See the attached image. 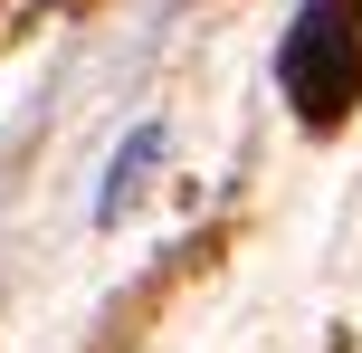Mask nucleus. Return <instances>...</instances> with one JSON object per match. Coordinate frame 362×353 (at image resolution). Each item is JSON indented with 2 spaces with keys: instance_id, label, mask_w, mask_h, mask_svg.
<instances>
[{
  "instance_id": "f257e3e1",
  "label": "nucleus",
  "mask_w": 362,
  "mask_h": 353,
  "mask_svg": "<svg viewBox=\"0 0 362 353\" xmlns=\"http://www.w3.org/2000/svg\"><path fill=\"white\" fill-rule=\"evenodd\" d=\"M276 86L305 125H334V115L362 96V0H305L276 48Z\"/></svg>"
},
{
  "instance_id": "f03ea898",
  "label": "nucleus",
  "mask_w": 362,
  "mask_h": 353,
  "mask_svg": "<svg viewBox=\"0 0 362 353\" xmlns=\"http://www.w3.org/2000/svg\"><path fill=\"white\" fill-rule=\"evenodd\" d=\"M153 163H163V125H134V144H124V153L105 163V191H95V220H115V210H124L134 191H144V172H153Z\"/></svg>"
}]
</instances>
